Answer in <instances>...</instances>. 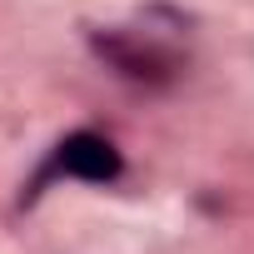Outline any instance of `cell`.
Returning <instances> with one entry per match:
<instances>
[{
    "mask_svg": "<svg viewBox=\"0 0 254 254\" xmlns=\"http://www.w3.org/2000/svg\"><path fill=\"white\" fill-rule=\"evenodd\" d=\"M120 170H125V160H120V150H115L105 135L75 130V135H65V140L55 145V155H50V165L40 170L35 190H40L45 180H55V175H75V180H95V185H110V180H120Z\"/></svg>",
    "mask_w": 254,
    "mask_h": 254,
    "instance_id": "6da1fadb",
    "label": "cell"
},
{
    "mask_svg": "<svg viewBox=\"0 0 254 254\" xmlns=\"http://www.w3.org/2000/svg\"><path fill=\"white\" fill-rule=\"evenodd\" d=\"M90 45H95V55L110 70H120L125 80H135V85H170L175 70H180V60L170 50H160L150 40H135V35H120V30L90 35Z\"/></svg>",
    "mask_w": 254,
    "mask_h": 254,
    "instance_id": "7a4b0ae2",
    "label": "cell"
}]
</instances>
